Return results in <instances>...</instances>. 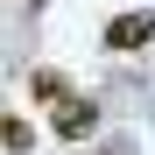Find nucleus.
Returning <instances> with one entry per match:
<instances>
[{
  "label": "nucleus",
  "mask_w": 155,
  "mask_h": 155,
  "mask_svg": "<svg viewBox=\"0 0 155 155\" xmlns=\"http://www.w3.org/2000/svg\"><path fill=\"white\" fill-rule=\"evenodd\" d=\"M155 42V14H113L106 21V49H148Z\"/></svg>",
  "instance_id": "obj_1"
},
{
  "label": "nucleus",
  "mask_w": 155,
  "mask_h": 155,
  "mask_svg": "<svg viewBox=\"0 0 155 155\" xmlns=\"http://www.w3.org/2000/svg\"><path fill=\"white\" fill-rule=\"evenodd\" d=\"M92 127H99V106H92V99H57V134L64 141H85Z\"/></svg>",
  "instance_id": "obj_2"
},
{
  "label": "nucleus",
  "mask_w": 155,
  "mask_h": 155,
  "mask_svg": "<svg viewBox=\"0 0 155 155\" xmlns=\"http://www.w3.org/2000/svg\"><path fill=\"white\" fill-rule=\"evenodd\" d=\"M0 141H7V155H28V120H21V113H7V127H0Z\"/></svg>",
  "instance_id": "obj_3"
},
{
  "label": "nucleus",
  "mask_w": 155,
  "mask_h": 155,
  "mask_svg": "<svg viewBox=\"0 0 155 155\" xmlns=\"http://www.w3.org/2000/svg\"><path fill=\"white\" fill-rule=\"evenodd\" d=\"M28 92H35V99H71V92H64V78H57V71H35V78H28Z\"/></svg>",
  "instance_id": "obj_4"
}]
</instances>
